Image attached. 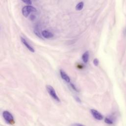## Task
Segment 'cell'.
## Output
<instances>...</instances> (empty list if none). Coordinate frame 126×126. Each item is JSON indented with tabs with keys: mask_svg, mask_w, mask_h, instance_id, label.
Wrapping results in <instances>:
<instances>
[{
	"mask_svg": "<svg viewBox=\"0 0 126 126\" xmlns=\"http://www.w3.org/2000/svg\"><path fill=\"white\" fill-rule=\"evenodd\" d=\"M89 53L88 51L85 52L82 55V61L83 63H87L88 62L89 60Z\"/></svg>",
	"mask_w": 126,
	"mask_h": 126,
	"instance_id": "8",
	"label": "cell"
},
{
	"mask_svg": "<svg viewBox=\"0 0 126 126\" xmlns=\"http://www.w3.org/2000/svg\"><path fill=\"white\" fill-rule=\"evenodd\" d=\"M33 32H34V33H35V34L38 37H39L41 39H43V36H42V34H41V33L39 32V31L38 29H35L34 30Z\"/></svg>",
	"mask_w": 126,
	"mask_h": 126,
	"instance_id": "10",
	"label": "cell"
},
{
	"mask_svg": "<svg viewBox=\"0 0 126 126\" xmlns=\"http://www.w3.org/2000/svg\"><path fill=\"white\" fill-rule=\"evenodd\" d=\"M105 122L106 123L109 124V125H111L113 124V121L110 118H106L105 119Z\"/></svg>",
	"mask_w": 126,
	"mask_h": 126,
	"instance_id": "11",
	"label": "cell"
},
{
	"mask_svg": "<svg viewBox=\"0 0 126 126\" xmlns=\"http://www.w3.org/2000/svg\"><path fill=\"white\" fill-rule=\"evenodd\" d=\"M46 89L49 95L53 98V99H54L55 101H56L58 102H61L60 99L57 95L56 92L53 86L50 85H48L46 86Z\"/></svg>",
	"mask_w": 126,
	"mask_h": 126,
	"instance_id": "1",
	"label": "cell"
},
{
	"mask_svg": "<svg viewBox=\"0 0 126 126\" xmlns=\"http://www.w3.org/2000/svg\"><path fill=\"white\" fill-rule=\"evenodd\" d=\"M70 86H71V87H72V88L74 90H75V91H77V92H78V91H78V89L77 88V87H76V86H75L73 83H72V82L70 83Z\"/></svg>",
	"mask_w": 126,
	"mask_h": 126,
	"instance_id": "13",
	"label": "cell"
},
{
	"mask_svg": "<svg viewBox=\"0 0 126 126\" xmlns=\"http://www.w3.org/2000/svg\"><path fill=\"white\" fill-rule=\"evenodd\" d=\"M2 116L5 121L8 124H12L14 123V117L12 114L7 110H5L2 112Z\"/></svg>",
	"mask_w": 126,
	"mask_h": 126,
	"instance_id": "3",
	"label": "cell"
},
{
	"mask_svg": "<svg viewBox=\"0 0 126 126\" xmlns=\"http://www.w3.org/2000/svg\"><path fill=\"white\" fill-rule=\"evenodd\" d=\"M83 6H84V3L82 1H81L80 2H79L76 6V9L77 10H78V11H79V10H81L83 7Z\"/></svg>",
	"mask_w": 126,
	"mask_h": 126,
	"instance_id": "9",
	"label": "cell"
},
{
	"mask_svg": "<svg viewBox=\"0 0 126 126\" xmlns=\"http://www.w3.org/2000/svg\"><path fill=\"white\" fill-rule=\"evenodd\" d=\"M41 34H42V36L44 38H46V39H50V38L53 37V36H54V34L52 32H51L49 31H43L41 32Z\"/></svg>",
	"mask_w": 126,
	"mask_h": 126,
	"instance_id": "7",
	"label": "cell"
},
{
	"mask_svg": "<svg viewBox=\"0 0 126 126\" xmlns=\"http://www.w3.org/2000/svg\"><path fill=\"white\" fill-rule=\"evenodd\" d=\"M35 11H36V8L31 5H26L24 6L22 10V14L25 17H28L32 12Z\"/></svg>",
	"mask_w": 126,
	"mask_h": 126,
	"instance_id": "2",
	"label": "cell"
},
{
	"mask_svg": "<svg viewBox=\"0 0 126 126\" xmlns=\"http://www.w3.org/2000/svg\"><path fill=\"white\" fill-rule=\"evenodd\" d=\"M75 100H76V101L78 102V103H81V101L80 100V99H79V98L78 97H75Z\"/></svg>",
	"mask_w": 126,
	"mask_h": 126,
	"instance_id": "15",
	"label": "cell"
},
{
	"mask_svg": "<svg viewBox=\"0 0 126 126\" xmlns=\"http://www.w3.org/2000/svg\"><path fill=\"white\" fill-rule=\"evenodd\" d=\"M22 1L26 4H28V5H30L32 4V1L31 0H23Z\"/></svg>",
	"mask_w": 126,
	"mask_h": 126,
	"instance_id": "12",
	"label": "cell"
},
{
	"mask_svg": "<svg viewBox=\"0 0 126 126\" xmlns=\"http://www.w3.org/2000/svg\"><path fill=\"white\" fill-rule=\"evenodd\" d=\"M60 74H61V78H62L63 79L65 80L67 83L70 82V77L68 76V75L64 71L62 70H60Z\"/></svg>",
	"mask_w": 126,
	"mask_h": 126,
	"instance_id": "6",
	"label": "cell"
},
{
	"mask_svg": "<svg viewBox=\"0 0 126 126\" xmlns=\"http://www.w3.org/2000/svg\"><path fill=\"white\" fill-rule=\"evenodd\" d=\"M30 19L31 20H34V19H35V15H31V16H30Z\"/></svg>",
	"mask_w": 126,
	"mask_h": 126,
	"instance_id": "17",
	"label": "cell"
},
{
	"mask_svg": "<svg viewBox=\"0 0 126 126\" xmlns=\"http://www.w3.org/2000/svg\"><path fill=\"white\" fill-rule=\"evenodd\" d=\"M71 126H86L84 125H82V124H79V123H75V124H72Z\"/></svg>",
	"mask_w": 126,
	"mask_h": 126,
	"instance_id": "16",
	"label": "cell"
},
{
	"mask_svg": "<svg viewBox=\"0 0 126 126\" xmlns=\"http://www.w3.org/2000/svg\"><path fill=\"white\" fill-rule=\"evenodd\" d=\"M93 63L94 64L95 66H97L98 65H99V61H98V60L97 59H95L93 61Z\"/></svg>",
	"mask_w": 126,
	"mask_h": 126,
	"instance_id": "14",
	"label": "cell"
},
{
	"mask_svg": "<svg viewBox=\"0 0 126 126\" xmlns=\"http://www.w3.org/2000/svg\"><path fill=\"white\" fill-rule=\"evenodd\" d=\"M90 111L92 116L95 119L98 120H102L104 118L103 116L102 115L101 113H100L97 110L94 109H92L90 110Z\"/></svg>",
	"mask_w": 126,
	"mask_h": 126,
	"instance_id": "4",
	"label": "cell"
},
{
	"mask_svg": "<svg viewBox=\"0 0 126 126\" xmlns=\"http://www.w3.org/2000/svg\"><path fill=\"white\" fill-rule=\"evenodd\" d=\"M21 42H22V43L27 47V48L29 51H30L32 53H34L35 52L34 49L29 44V43L26 41V40L25 38H24L22 37H21Z\"/></svg>",
	"mask_w": 126,
	"mask_h": 126,
	"instance_id": "5",
	"label": "cell"
}]
</instances>
